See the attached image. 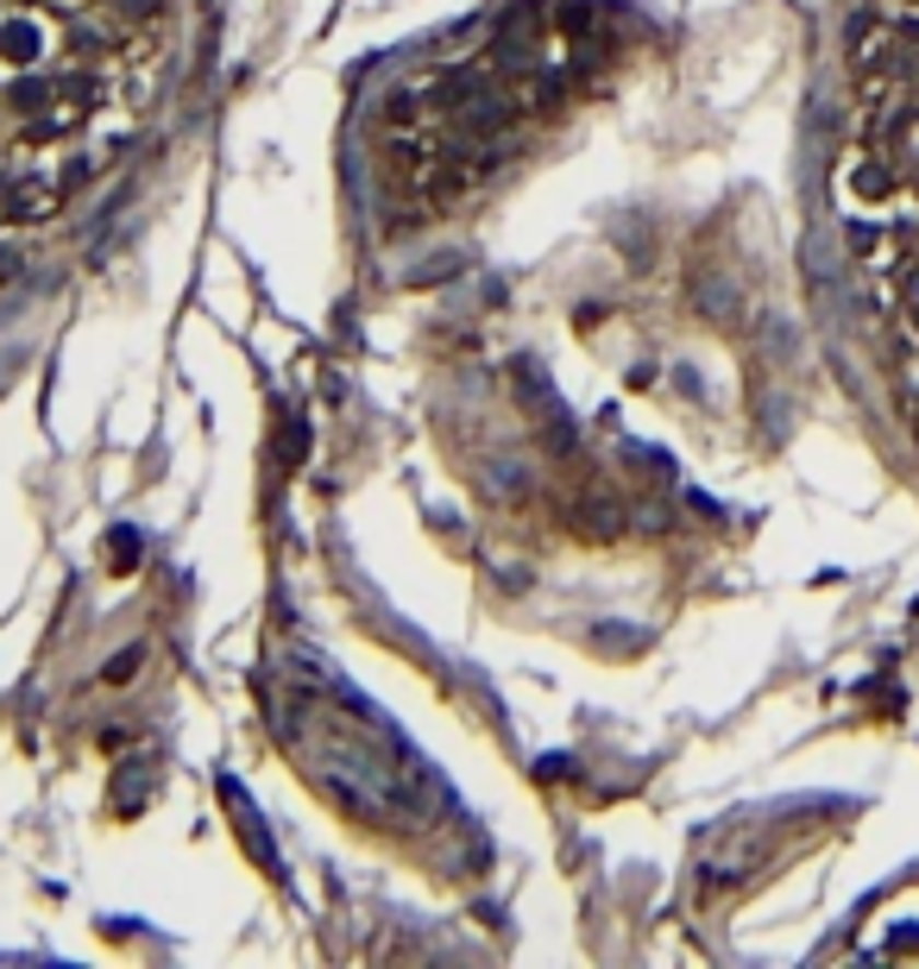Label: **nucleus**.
<instances>
[{"mask_svg": "<svg viewBox=\"0 0 919 969\" xmlns=\"http://www.w3.org/2000/svg\"><path fill=\"white\" fill-rule=\"evenodd\" d=\"M894 164L888 157H857L850 164V189H857V202H882V196H894Z\"/></svg>", "mask_w": 919, "mask_h": 969, "instance_id": "nucleus-1", "label": "nucleus"}, {"mask_svg": "<svg viewBox=\"0 0 919 969\" xmlns=\"http://www.w3.org/2000/svg\"><path fill=\"white\" fill-rule=\"evenodd\" d=\"M51 189H45V183H13V189H7V196H0V214H7V221H38V214H51Z\"/></svg>", "mask_w": 919, "mask_h": 969, "instance_id": "nucleus-2", "label": "nucleus"}, {"mask_svg": "<svg viewBox=\"0 0 919 969\" xmlns=\"http://www.w3.org/2000/svg\"><path fill=\"white\" fill-rule=\"evenodd\" d=\"M38 45H45V38H38L32 20H0V57H7V63H32Z\"/></svg>", "mask_w": 919, "mask_h": 969, "instance_id": "nucleus-3", "label": "nucleus"}, {"mask_svg": "<svg viewBox=\"0 0 919 969\" xmlns=\"http://www.w3.org/2000/svg\"><path fill=\"white\" fill-rule=\"evenodd\" d=\"M0 102L13 107V114H26V107H45V102H51V82L26 77V82H13V89H7V95H0Z\"/></svg>", "mask_w": 919, "mask_h": 969, "instance_id": "nucleus-4", "label": "nucleus"}, {"mask_svg": "<svg viewBox=\"0 0 919 969\" xmlns=\"http://www.w3.org/2000/svg\"><path fill=\"white\" fill-rule=\"evenodd\" d=\"M107 561H114V573H132V561H139V536H132V529H114V536H107Z\"/></svg>", "mask_w": 919, "mask_h": 969, "instance_id": "nucleus-5", "label": "nucleus"}, {"mask_svg": "<svg viewBox=\"0 0 919 969\" xmlns=\"http://www.w3.org/2000/svg\"><path fill=\"white\" fill-rule=\"evenodd\" d=\"M139 662H146V649H120V655H114V662H107V687H127L132 674H139Z\"/></svg>", "mask_w": 919, "mask_h": 969, "instance_id": "nucleus-6", "label": "nucleus"}, {"mask_svg": "<svg viewBox=\"0 0 919 969\" xmlns=\"http://www.w3.org/2000/svg\"><path fill=\"white\" fill-rule=\"evenodd\" d=\"M844 240H850V253H857V258H869L875 246H882V227H869V221H850V227H844Z\"/></svg>", "mask_w": 919, "mask_h": 969, "instance_id": "nucleus-7", "label": "nucleus"}, {"mask_svg": "<svg viewBox=\"0 0 919 969\" xmlns=\"http://www.w3.org/2000/svg\"><path fill=\"white\" fill-rule=\"evenodd\" d=\"M907 328L919 334V296H914V303H907Z\"/></svg>", "mask_w": 919, "mask_h": 969, "instance_id": "nucleus-8", "label": "nucleus"}]
</instances>
